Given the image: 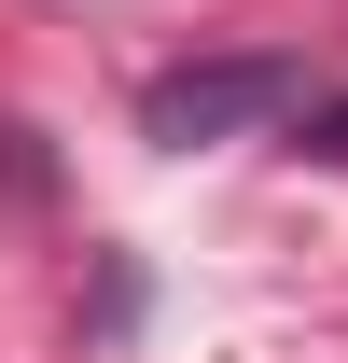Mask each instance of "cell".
Wrapping results in <instances>:
<instances>
[{
    "instance_id": "obj_1",
    "label": "cell",
    "mask_w": 348,
    "mask_h": 363,
    "mask_svg": "<svg viewBox=\"0 0 348 363\" xmlns=\"http://www.w3.org/2000/svg\"><path fill=\"white\" fill-rule=\"evenodd\" d=\"M320 112V70L306 56H195V70H168V84L139 98V126L168 140V154H195V140H265V126H306Z\"/></svg>"
},
{
    "instance_id": "obj_2",
    "label": "cell",
    "mask_w": 348,
    "mask_h": 363,
    "mask_svg": "<svg viewBox=\"0 0 348 363\" xmlns=\"http://www.w3.org/2000/svg\"><path fill=\"white\" fill-rule=\"evenodd\" d=\"M320 154H348V112H335V126H320Z\"/></svg>"
}]
</instances>
